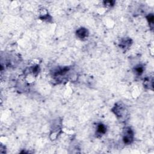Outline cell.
<instances>
[{
  "label": "cell",
  "instance_id": "obj_1",
  "mask_svg": "<svg viewBox=\"0 0 154 154\" xmlns=\"http://www.w3.org/2000/svg\"><path fill=\"white\" fill-rule=\"evenodd\" d=\"M132 137H133V133H132L131 129L129 128L128 131H126L124 137V141L125 143L129 144V143H131V141L132 140Z\"/></svg>",
  "mask_w": 154,
  "mask_h": 154
},
{
  "label": "cell",
  "instance_id": "obj_2",
  "mask_svg": "<svg viewBox=\"0 0 154 154\" xmlns=\"http://www.w3.org/2000/svg\"><path fill=\"white\" fill-rule=\"evenodd\" d=\"M87 34H88L87 30L85 28H80L77 31V34L81 39H83V38L86 37L87 36Z\"/></svg>",
  "mask_w": 154,
  "mask_h": 154
},
{
  "label": "cell",
  "instance_id": "obj_3",
  "mask_svg": "<svg viewBox=\"0 0 154 154\" xmlns=\"http://www.w3.org/2000/svg\"><path fill=\"white\" fill-rule=\"evenodd\" d=\"M97 131L101 134H105L106 132V127L105 126V125H102V124H99L98 126V129Z\"/></svg>",
  "mask_w": 154,
  "mask_h": 154
},
{
  "label": "cell",
  "instance_id": "obj_4",
  "mask_svg": "<svg viewBox=\"0 0 154 154\" xmlns=\"http://www.w3.org/2000/svg\"><path fill=\"white\" fill-rule=\"evenodd\" d=\"M148 20L149 21V23L152 25L154 23V16H153V15H152V14L149 15L148 17Z\"/></svg>",
  "mask_w": 154,
  "mask_h": 154
},
{
  "label": "cell",
  "instance_id": "obj_5",
  "mask_svg": "<svg viewBox=\"0 0 154 154\" xmlns=\"http://www.w3.org/2000/svg\"><path fill=\"white\" fill-rule=\"evenodd\" d=\"M143 67H141V66H138V67H137V68H136V72H137V73H138V74H142V72H143Z\"/></svg>",
  "mask_w": 154,
  "mask_h": 154
}]
</instances>
